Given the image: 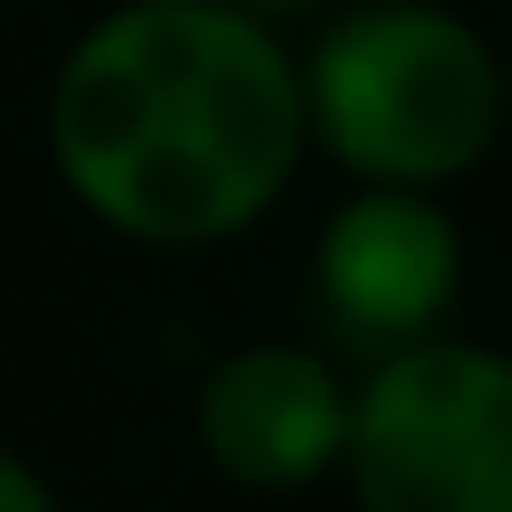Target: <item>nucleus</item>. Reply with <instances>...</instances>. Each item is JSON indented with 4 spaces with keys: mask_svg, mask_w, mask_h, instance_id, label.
Instances as JSON below:
<instances>
[{
    "mask_svg": "<svg viewBox=\"0 0 512 512\" xmlns=\"http://www.w3.org/2000/svg\"><path fill=\"white\" fill-rule=\"evenodd\" d=\"M48 152L114 238L209 247L294 181L304 86L266 38V10L124 0L57 67Z\"/></svg>",
    "mask_w": 512,
    "mask_h": 512,
    "instance_id": "nucleus-1",
    "label": "nucleus"
},
{
    "mask_svg": "<svg viewBox=\"0 0 512 512\" xmlns=\"http://www.w3.org/2000/svg\"><path fill=\"white\" fill-rule=\"evenodd\" d=\"M304 86V133L351 162L361 181L437 190L475 171L503 133V57L427 0H370L342 29H323Z\"/></svg>",
    "mask_w": 512,
    "mask_h": 512,
    "instance_id": "nucleus-2",
    "label": "nucleus"
},
{
    "mask_svg": "<svg viewBox=\"0 0 512 512\" xmlns=\"http://www.w3.org/2000/svg\"><path fill=\"white\" fill-rule=\"evenodd\" d=\"M342 465L370 512H512V361L475 342H389L351 389Z\"/></svg>",
    "mask_w": 512,
    "mask_h": 512,
    "instance_id": "nucleus-3",
    "label": "nucleus"
},
{
    "mask_svg": "<svg viewBox=\"0 0 512 512\" xmlns=\"http://www.w3.org/2000/svg\"><path fill=\"white\" fill-rule=\"evenodd\" d=\"M456 275H465L456 219L427 209L418 190H399V181H370L361 200H342L323 219V238H313L323 313H332V332L361 342V351L437 332V313L456 304Z\"/></svg>",
    "mask_w": 512,
    "mask_h": 512,
    "instance_id": "nucleus-4",
    "label": "nucleus"
},
{
    "mask_svg": "<svg viewBox=\"0 0 512 512\" xmlns=\"http://www.w3.org/2000/svg\"><path fill=\"white\" fill-rule=\"evenodd\" d=\"M342 418H351V389L332 380L323 351H294V342L228 351L200 380L209 465L228 484H256V494H285V484H313L323 465H342Z\"/></svg>",
    "mask_w": 512,
    "mask_h": 512,
    "instance_id": "nucleus-5",
    "label": "nucleus"
},
{
    "mask_svg": "<svg viewBox=\"0 0 512 512\" xmlns=\"http://www.w3.org/2000/svg\"><path fill=\"white\" fill-rule=\"evenodd\" d=\"M57 503V484L38 475V465H19V456H0V512H48Z\"/></svg>",
    "mask_w": 512,
    "mask_h": 512,
    "instance_id": "nucleus-6",
    "label": "nucleus"
},
{
    "mask_svg": "<svg viewBox=\"0 0 512 512\" xmlns=\"http://www.w3.org/2000/svg\"><path fill=\"white\" fill-rule=\"evenodd\" d=\"M238 10H313V0H238Z\"/></svg>",
    "mask_w": 512,
    "mask_h": 512,
    "instance_id": "nucleus-7",
    "label": "nucleus"
},
{
    "mask_svg": "<svg viewBox=\"0 0 512 512\" xmlns=\"http://www.w3.org/2000/svg\"><path fill=\"white\" fill-rule=\"evenodd\" d=\"M503 114H512V57H503Z\"/></svg>",
    "mask_w": 512,
    "mask_h": 512,
    "instance_id": "nucleus-8",
    "label": "nucleus"
}]
</instances>
